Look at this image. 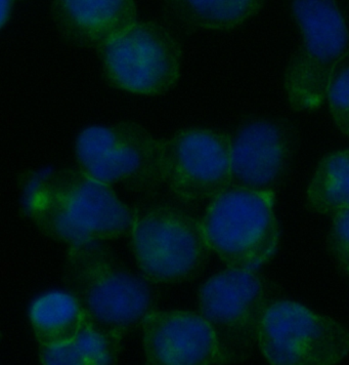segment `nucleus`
Here are the masks:
<instances>
[{"instance_id": "obj_5", "label": "nucleus", "mask_w": 349, "mask_h": 365, "mask_svg": "<svg viewBox=\"0 0 349 365\" xmlns=\"http://www.w3.org/2000/svg\"><path fill=\"white\" fill-rule=\"evenodd\" d=\"M302 41L285 74V91L295 111L322 106L332 72L349 53V32L335 0H292Z\"/></svg>"}, {"instance_id": "obj_1", "label": "nucleus", "mask_w": 349, "mask_h": 365, "mask_svg": "<svg viewBox=\"0 0 349 365\" xmlns=\"http://www.w3.org/2000/svg\"><path fill=\"white\" fill-rule=\"evenodd\" d=\"M26 212L42 233L68 247L130 232L133 210L112 186L79 168L34 174L25 182Z\"/></svg>"}, {"instance_id": "obj_15", "label": "nucleus", "mask_w": 349, "mask_h": 365, "mask_svg": "<svg viewBox=\"0 0 349 365\" xmlns=\"http://www.w3.org/2000/svg\"><path fill=\"white\" fill-rule=\"evenodd\" d=\"M123 339L104 331L88 317L71 341L41 347L39 358L46 365H109L118 360Z\"/></svg>"}, {"instance_id": "obj_13", "label": "nucleus", "mask_w": 349, "mask_h": 365, "mask_svg": "<svg viewBox=\"0 0 349 365\" xmlns=\"http://www.w3.org/2000/svg\"><path fill=\"white\" fill-rule=\"evenodd\" d=\"M51 11L66 39L98 50L137 22L135 0H53Z\"/></svg>"}, {"instance_id": "obj_9", "label": "nucleus", "mask_w": 349, "mask_h": 365, "mask_svg": "<svg viewBox=\"0 0 349 365\" xmlns=\"http://www.w3.org/2000/svg\"><path fill=\"white\" fill-rule=\"evenodd\" d=\"M198 304L201 314L217 332L229 362L242 361L251 353L271 305L255 271L229 267L201 285Z\"/></svg>"}, {"instance_id": "obj_10", "label": "nucleus", "mask_w": 349, "mask_h": 365, "mask_svg": "<svg viewBox=\"0 0 349 365\" xmlns=\"http://www.w3.org/2000/svg\"><path fill=\"white\" fill-rule=\"evenodd\" d=\"M164 182L184 201L212 200L231 184V138L187 128L162 140Z\"/></svg>"}, {"instance_id": "obj_7", "label": "nucleus", "mask_w": 349, "mask_h": 365, "mask_svg": "<svg viewBox=\"0 0 349 365\" xmlns=\"http://www.w3.org/2000/svg\"><path fill=\"white\" fill-rule=\"evenodd\" d=\"M108 81L119 90L162 95L175 86L182 48L170 30L157 22H137L100 48Z\"/></svg>"}, {"instance_id": "obj_19", "label": "nucleus", "mask_w": 349, "mask_h": 365, "mask_svg": "<svg viewBox=\"0 0 349 365\" xmlns=\"http://www.w3.org/2000/svg\"><path fill=\"white\" fill-rule=\"evenodd\" d=\"M328 243L332 256L342 270L349 274V207L335 212Z\"/></svg>"}, {"instance_id": "obj_17", "label": "nucleus", "mask_w": 349, "mask_h": 365, "mask_svg": "<svg viewBox=\"0 0 349 365\" xmlns=\"http://www.w3.org/2000/svg\"><path fill=\"white\" fill-rule=\"evenodd\" d=\"M308 202L313 212L323 215L349 207V149L321 160L308 186Z\"/></svg>"}, {"instance_id": "obj_2", "label": "nucleus", "mask_w": 349, "mask_h": 365, "mask_svg": "<svg viewBox=\"0 0 349 365\" xmlns=\"http://www.w3.org/2000/svg\"><path fill=\"white\" fill-rule=\"evenodd\" d=\"M64 282L88 319L121 339L156 309L153 283L132 272L103 242L68 247Z\"/></svg>"}, {"instance_id": "obj_11", "label": "nucleus", "mask_w": 349, "mask_h": 365, "mask_svg": "<svg viewBox=\"0 0 349 365\" xmlns=\"http://www.w3.org/2000/svg\"><path fill=\"white\" fill-rule=\"evenodd\" d=\"M140 329L147 364H229L217 332L201 313L155 309Z\"/></svg>"}, {"instance_id": "obj_20", "label": "nucleus", "mask_w": 349, "mask_h": 365, "mask_svg": "<svg viewBox=\"0 0 349 365\" xmlns=\"http://www.w3.org/2000/svg\"><path fill=\"white\" fill-rule=\"evenodd\" d=\"M15 0H1V27L4 28L6 25V22L11 17V11Z\"/></svg>"}, {"instance_id": "obj_18", "label": "nucleus", "mask_w": 349, "mask_h": 365, "mask_svg": "<svg viewBox=\"0 0 349 365\" xmlns=\"http://www.w3.org/2000/svg\"><path fill=\"white\" fill-rule=\"evenodd\" d=\"M325 99L329 102L335 125L349 137V53L332 72Z\"/></svg>"}, {"instance_id": "obj_6", "label": "nucleus", "mask_w": 349, "mask_h": 365, "mask_svg": "<svg viewBox=\"0 0 349 365\" xmlns=\"http://www.w3.org/2000/svg\"><path fill=\"white\" fill-rule=\"evenodd\" d=\"M75 153L82 170L110 186L149 192L165 182L162 140L138 123L88 126L77 137Z\"/></svg>"}, {"instance_id": "obj_8", "label": "nucleus", "mask_w": 349, "mask_h": 365, "mask_svg": "<svg viewBox=\"0 0 349 365\" xmlns=\"http://www.w3.org/2000/svg\"><path fill=\"white\" fill-rule=\"evenodd\" d=\"M257 345L271 364L332 365L348 356L349 331L296 302L278 301L264 316Z\"/></svg>"}, {"instance_id": "obj_16", "label": "nucleus", "mask_w": 349, "mask_h": 365, "mask_svg": "<svg viewBox=\"0 0 349 365\" xmlns=\"http://www.w3.org/2000/svg\"><path fill=\"white\" fill-rule=\"evenodd\" d=\"M266 0H166L168 9L189 27L229 30L243 24Z\"/></svg>"}, {"instance_id": "obj_12", "label": "nucleus", "mask_w": 349, "mask_h": 365, "mask_svg": "<svg viewBox=\"0 0 349 365\" xmlns=\"http://www.w3.org/2000/svg\"><path fill=\"white\" fill-rule=\"evenodd\" d=\"M294 139L282 121L256 119L241 126L231 139V184L274 191L291 159Z\"/></svg>"}, {"instance_id": "obj_3", "label": "nucleus", "mask_w": 349, "mask_h": 365, "mask_svg": "<svg viewBox=\"0 0 349 365\" xmlns=\"http://www.w3.org/2000/svg\"><path fill=\"white\" fill-rule=\"evenodd\" d=\"M130 233L138 270L153 284L193 279L212 252L201 220L170 203L135 208Z\"/></svg>"}, {"instance_id": "obj_14", "label": "nucleus", "mask_w": 349, "mask_h": 365, "mask_svg": "<svg viewBox=\"0 0 349 365\" xmlns=\"http://www.w3.org/2000/svg\"><path fill=\"white\" fill-rule=\"evenodd\" d=\"M85 313L78 299L68 291L44 292L32 302L29 320L41 347L70 341L78 334Z\"/></svg>"}, {"instance_id": "obj_4", "label": "nucleus", "mask_w": 349, "mask_h": 365, "mask_svg": "<svg viewBox=\"0 0 349 365\" xmlns=\"http://www.w3.org/2000/svg\"><path fill=\"white\" fill-rule=\"evenodd\" d=\"M275 192L229 186L210 200L204 232L213 252L229 268L256 271L275 254L280 230Z\"/></svg>"}]
</instances>
